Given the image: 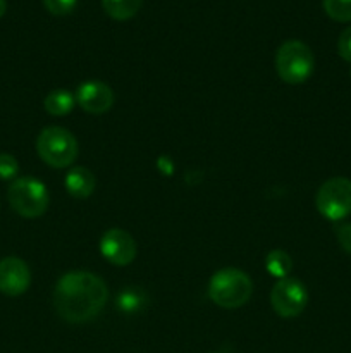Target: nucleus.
Returning a JSON list of instances; mask_svg holds the SVG:
<instances>
[{"label": "nucleus", "mask_w": 351, "mask_h": 353, "mask_svg": "<svg viewBox=\"0 0 351 353\" xmlns=\"http://www.w3.org/2000/svg\"><path fill=\"white\" fill-rule=\"evenodd\" d=\"M308 303V292L298 279L282 278L270 292V305L275 314L286 319L299 316Z\"/></svg>", "instance_id": "0eeeda50"}, {"label": "nucleus", "mask_w": 351, "mask_h": 353, "mask_svg": "<svg viewBox=\"0 0 351 353\" xmlns=\"http://www.w3.org/2000/svg\"><path fill=\"white\" fill-rule=\"evenodd\" d=\"M7 199L10 207L26 219L41 216L50 202L47 186L31 176L14 179L7 190Z\"/></svg>", "instance_id": "39448f33"}, {"label": "nucleus", "mask_w": 351, "mask_h": 353, "mask_svg": "<svg viewBox=\"0 0 351 353\" xmlns=\"http://www.w3.org/2000/svg\"><path fill=\"white\" fill-rule=\"evenodd\" d=\"M102 255L116 265H127L136 257V243L127 231L114 228L102 236L100 241Z\"/></svg>", "instance_id": "6e6552de"}, {"label": "nucleus", "mask_w": 351, "mask_h": 353, "mask_svg": "<svg viewBox=\"0 0 351 353\" xmlns=\"http://www.w3.org/2000/svg\"><path fill=\"white\" fill-rule=\"evenodd\" d=\"M76 97L67 90H54L45 97V109L52 116H65L72 110Z\"/></svg>", "instance_id": "f8f14e48"}, {"label": "nucleus", "mask_w": 351, "mask_h": 353, "mask_svg": "<svg viewBox=\"0 0 351 353\" xmlns=\"http://www.w3.org/2000/svg\"><path fill=\"white\" fill-rule=\"evenodd\" d=\"M17 172H19V164L16 159L10 154H0V179L9 181V179H16Z\"/></svg>", "instance_id": "f3484780"}, {"label": "nucleus", "mask_w": 351, "mask_h": 353, "mask_svg": "<svg viewBox=\"0 0 351 353\" xmlns=\"http://www.w3.org/2000/svg\"><path fill=\"white\" fill-rule=\"evenodd\" d=\"M143 0H102L103 10L110 17L119 21H126L133 17L140 10Z\"/></svg>", "instance_id": "ddd939ff"}, {"label": "nucleus", "mask_w": 351, "mask_h": 353, "mask_svg": "<svg viewBox=\"0 0 351 353\" xmlns=\"http://www.w3.org/2000/svg\"><path fill=\"white\" fill-rule=\"evenodd\" d=\"M65 188L76 199H86L95 190V176L86 168H72L64 181Z\"/></svg>", "instance_id": "9b49d317"}, {"label": "nucleus", "mask_w": 351, "mask_h": 353, "mask_svg": "<svg viewBox=\"0 0 351 353\" xmlns=\"http://www.w3.org/2000/svg\"><path fill=\"white\" fill-rule=\"evenodd\" d=\"M322 6L330 19L339 23L351 21V0H323Z\"/></svg>", "instance_id": "dca6fc26"}, {"label": "nucleus", "mask_w": 351, "mask_h": 353, "mask_svg": "<svg viewBox=\"0 0 351 353\" xmlns=\"http://www.w3.org/2000/svg\"><path fill=\"white\" fill-rule=\"evenodd\" d=\"M31 283L30 268L19 257H6L0 261V292L3 295H23Z\"/></svg>", "instance_id": "1a4fd4ad"}, {"label": "nucleus", "mask_w": 351, "mask_h": 353, "mask_svg": "<svg viewBox=\"0 0 351 353\" xmlns=\"http://www.w3.org/2000/svg\"><path fill=\"white\" fill-rule=\"evenodd\" d=\"M265 268H267L268 274L282 279L288 278V274L291 272L292 261L286 252L272 250L270 254L267 255V259H265Z\"/></svg>", "instance_id": "4468645a"}, {"label": "nucleus", "mask_w": 351, "mask_h": 353, "mask_svg": "<svg viewBox=\"0 0 351 353\" xmlns=\"http://www.w3.org/2000/svg\"><path fill=\"white\" fill-rule=\"evenodd\" d=\"M109 299L105 281L88 271L62 276L54 290V307L67 323H86L102 312Z\"/></svg>", "instance_id": "f257e3e1"}, {"label": "nucleus", "mask_w": 351, "mask_h": 353, "mask_svg": "<svg viewBox=\"0 0 351 353\" xmlns=\"http://www.w3.org/2000/svg\"><path fill=\"white\" fill-rule=\"evenodd\" d=\"M143 303H145V295L138 288H127L117 296V307L126 314L138 312V310L143 307Z\"/></svg>", "instance_id": "2eb2a0df"}, {"label": "nucleus", "mask_w": 351, "mask_h": 353, "mask_svg": "<svg viewBox=\"0 0 351 353\" xmlns=\"http://www.w3.org/2000/svg\"><path fill=\"white\" fill-rule=\"evenodd\" d=\"M317 210L329 221H341L351 214V179L337 176L322 183L315 196Z\"/></svg>", "instance_id": "423d86ee"}, {"label": "nucleus", "mask_w": 351, "mask_h": 353, "mask_svg": "<svg viewBox=\"0 0 351 353\" xmlns=\"http://www.w3.org/2000/svg\"><path fill=\"white\" fill-rule=\"evenodd\" d=\"M337 52H339L344 61L351 62V26H348L341 33L339 40H337Z\"/></svg>", "instance_id": "6ab92c4d"}, {"label": "nucleus", "mask_w": 351, "mask_h": 353, "mask_svg": "<svg viewBox=\"0 0 351 353\" xmlns=\"http://www.w3.org/2000/svg\"><path fill=\"white\" fill-rule=\"evenodd\" d=\"M6 10H7V2L6 0H0V17L6 14Z\"/></svg>", "instance_id": "412c9836"}, {"label": "nucleus", "mask_w": 351, "mask_h": 353, "mask_svg": "<svg viewBox=\"0 0 351 353\" xmlns=\"http://www.w3.org/2000/svg\"><path fill=\"white\" fill-rule=\"evenodd\" d=\"M336 236L344 252L351 254V223L341 224L336 228Z\"/></svg>", "instance_id": "aec40b11"}, {"label": "nucleus", "mask_w": 351, "mask_h": 353, "mask_svg": "<svg viewBox=\"0 0 351 353\" xmlns=\"http://www.w3.org/2000/svg\"><path fill=\"white\" fill-rule=\"evenodd\" d=\"M253 293V283L246 272L240 269H220L209 283V296L213 303L224 309L244 305Z\"/></svg>", "instance_id": "f03ea898"}, {"label": "nucleus", "mask_w": 351, "mask_h": 353, "mask_svg": "<svg viewBox=\"0 0 351 353\" xmlns=\"http://www.w3.org/2000/svg\"><path fill=\"white\" fill-rule=\"evenodd\" d=\"M78 0H43V6L47 7L48 12L55 14V16H64L74 10Z\"/></svg>", "instance_id": "a211bd4d"}, {"label": "nucleus", "mask_w": 351, "mask_h": 353, "mask_svg": "<svg viewBox=\"0 0 351 353\" xmlns=\"http://www.w3.org/2000/svg\"><path fill=\"white\" fill-rule=\"evenodd\" d=\"M315 57L312 48L299 40H288L275 54V69L282 81L299 85L312 76Z\"/></svg>", "instance_id": "7ed1b4c3"}, {"label": "nucleus", "mask_w": 351, "mask_h": 353, "mask_svg": "<svg viewBox=\"0 0 351 353\" xmlns=\"http://www.w3.org/2000/svg\"><path fill=\"white\" fill-rule=\"evenodd\" d=\"M36 152L45 164L52 168H69L78 157V140L65 128H45L36 138Z\"/></svg>", "instance_id": "20e7f679"}, {"label": "nucleus", "mask_w": 351, "mask_h": 353, "mask_svg": "<svg viewBox=\"0 0 351 353\" xmlns=\"http://www.w3.org/2000/svg\"><path fill=\"white\" fill-rule=\"evenodd\" d=\"M74 97L81 109L92 114H103L114 105L112 88L98 79H88L81 83Z\"/></svg>", "instance_id": "9d476101"}]
</instances>
